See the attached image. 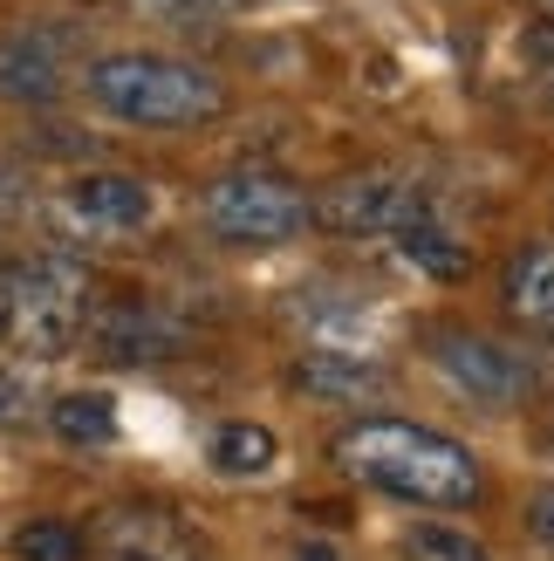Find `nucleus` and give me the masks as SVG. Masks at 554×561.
<instances>
[{
	"label": "nucleus",
	"mask_w": 554,
	"mask_h": 561,
	"mask_svg": "<svg viewBox=\"0 0 554 561\" xmlns=\"http://www.w3.org/2000/svg\"><path fill=\"white\" fill-rule=\"evenodd\" d=\"M336 466L349 480H363L377 493L404 500V507H473L486 493V472L473 459V445H459L452 432L411 425V417H356L336 432Z\"/></svg>",
	"instance_id": "f257e3e1"
},
{
	"label": "nucleus",
	"mask_w": 554,
	"mask_h": 561,
	"mask_svg": "<svg viewBox=\"0 0 554 561\" xmlns=\"http://www.w3.org/2000/svg\"><path fill=\"white\" fill-rule=\"evenodd\" d=\"M82 90L103 117H117L130 130H199L227 117V82L206 62H185V55L164 48H109L82 69Z\"/></svg>",
	"instance_id": "f03ea898"
},
{
	"label": "nucleus",
	"mask_w": 554,
	"mask_h": 561,
	"mask_svg": "<svg viewBox=\"0 0 554 561\" xmlns=\"http://www.w3.org/2000/svg\"><path fill=\"white\" fill-rule=\"evenodd\" d=\"M90 322V267L69 254H42L8 274V343L21 356H69Z\"/></svg>",
	"instance_id": "7ed1b4c3"
},
{
	"label": "nucleus",
	"mask_w": 554,
	"mask_h": 561,
	"mask_svg": "<svg viewBox=\"0 0 554 561\" xmlns=\"http://www.w3.org/2000/svg\"><path fill=\"white\" fill-rule=\"evenodd\" d=\"M199 219L227 247H288V240L309 233V192L281 172L240 164V172H219L199 192Z\"/></svg>",
	"instance_id": "20e7f679"
},
{
	"label": "nucleus",
	"mask_w": 554,
	"mask_h": 561,
	"mask_svg": "<svg viewBox=\"0 0 554 561\" xmlns=\"http://www.w3.org/2000/svg\"><path fill=\"white\" fill-rule=\"evenodd\" d=\"M425 213L431 206H425V192L411 179H397V172H349V179H328L309 199V227L356 240V233H397V227H411V219H425Z\"/></svg>",
	"instance_id": "39448f33"
},
{
	"label": "nucleus",
	"mask_w": 554,
	"mask_h": 561,
	"mask_svg": "<svg viewBox=\"0 0 554 561\" xmlns=\"http://www.w3.org/2000/svg\"><path fill=\"white\" fill-rule=\"evenodd\" d=\"M425 350H431L438 377H446L459 398L520 404L534 390V363L520 356V350H507V343H493V335H480V329H431Z\"/></svg>",
	"instance_id": "423d86ee"
},
{
	"label": "nucleus",
	"mask_w": 554,
	"mask_h": 561,
	"mask_svg": "<svg viewBox=\"0 0 554 561\" xmlns=\"http://www.w3.org/2000/svg\"><path fill=\"white\" fill-rule=\"evenodd\" d=\"M82 335L96 343V356H103V363H164V356H172V350L185 343V329H178L172 316H164L158 301H137V295L90 308Z\"/></svg>",
	"instance_id": "0eeeda50"
},
{
	"label": "nucleus",
	"mask_w": 554,
	"mask_h": 561,
	"mask_svg": "<svg viewBox=\"0 0 554 561\" xmlns=\"http://www.w3.org/2000/svg\"><path fill=\"white\" fill-rule=\"evenodd\" d=\"M62 213L82 233H137L158 219V192L137 172H82L62 192Z\"/></svg>",
	"instance_id": "6e6552de"
},
{
	"label": "nucleus",
	"mask_w": 554,
	"mask_h": 561,
	"mask_svg": "<svg viewBox=\"0 0 554 561\" xmlns=\"http://www.w3.org/2000/svg\"><path fill=\"white\" fill-rule=\"evenodd\" d=\"M62 42L48 27H8L0 35V96L8 103H55L62 96Z\"/></svg>",
	"instance_id": "1a4fd4ad"
},
{
	"label": "nucleus",
	"mask_w": 554,
	"mask_h": 561,
	"mask_svg": "<svg viewBox=\"0 0 554 561\" xmlns=\"http://www.w3.org/2000/svg\"><path fill=\"white\" fill-rule=\"evenodd\" d=\"M295 383L309 398H328V404H363V398H383L391 390V370L377 356H349V350H309L295 363Z\"/></svg>",
	"instance_id": "9d476101"
},
{
	"label": "nucleus",
	"mask_w": 554,
	"mask_h": 561,
	"mask_svg": "<svg viewBox=\"0 0 554 561\" xmlns=\"http://www.w3.org/2000/svg\"><path fill=\"white\" fill-rule=\"evenodd\" d=\"M500 301H507L513 322L554 335V247H547V240L513 247V261H507V274H500Z\"/></svg>",
	"instance_id": "9b49d317"
},
{
	"label": "nucleus",
	"mask_w": 554,
	"mask_h": 561,
	"mask_svg": "<svg viewBox=\"0 0 554 561\" xmlns=\"http://www.w3.org/2000/svg\"><path fill=\"white\" fill-rule=\"evenodd\" d=\"M103 554H109V561H199V548L185 541L178 520L137 514V507L103 520Z\"/></svg>",
	"instance_id": "f8f14e48"
},
{
	"label": "nucleus",
	"mask_w": 554,
	"mask_h": 561,
	"mask_svg": "<svg viewBox=\"0 0 554 561\" xmlns=\"http://www.w3.org/2000/svg\"><path fill=\"white\" fill-rule=\"evenodd\" d=\"M212 472L219 480H267L274 466H281V438L274 425H254V417H233V425L212 432Z\"/></svg>",
	"instance_id": "ddd939ff"
},
{
	"label": "nucleus",
	"mask_w": 554,
	"mask_h": 561,
	"mask_svg": "<svg viewBox=\"0 0 554 561\" xmlns=\"http://www.w3.org/2000/svg\"><path fill=\"white\" fill-rule=\"evenodd\" d=\"M391 240H397V254L418 267V274H431V280H459L465 267H473V247H459V233H446L431 213L411 219V227H397Z\"/></svg>",
	"instance_id": "4468645a"
},
{
	"label": "nucleus",
	"mask_w": 554,
	"mask_h": 561,
	"mask_svg": "<svg viewBox=\"0 0 554 561\" xmlns=\"http://www.w3.org/2000/svg\"><path fill=\"white\" fill-rule=\"evenodd\" d=\"M48 425L62 445H109L117 438V398L109 390H69V398H55Z\"/></svg>",
	"instance_id": "2eb2a0df"
},
{
	"label": "nucleus",
	"mask_w": 554,
	"mask_h": 561,
	"mask_svg": "<svg viewBox=\"0 0 554 561\" xmlns=\"http://www.w3.org/2000/svg\"><path fill=\"white\" fill-rule=\"evenodd\" d=\"M8 548H14V561H82V554H90V535H82L76 520L42 514V520H27Z\"/></svg>",
	"instance_id": "dca6fc26"
},
{
	"label": "nucleus",
	"mask_w": 554,
	"mask_h": 561,
	"mask_svg": "<svg viewBox=\"0 0 554 561\" xmlns=\"http://www.w3.org/2000/svg\"><path fill=\"white\" fill-rule=\"evenodd\" d=\"M397 548H404L411 561H493L486 541H480V535H465V527H452V520H418Z\"/></svg>",
	"instance_id": "f3484780"
},
{
	"label": "nucleus",
	"mask_w": 554,
	"mask_h": 561,
	"mask_svg": "<svg viewBox=\"0 0 554 561\" xmlns=\"http://www.w3.org/2000/svg\"><path fill=\"white\" fill-rule=\"evenodd\" d=\"M130 8L164 21V27H219L233 14V0H130Z\"/></svg>",
	"instance_id": "a211bd4d"
},
{
	"label": "nucleus",
	"mask_w": 554,
	"mask_h": 561,
	"mask_svg": "<svg viewBox=\"0 0 554 561\" xmlns=\"http://www.w3.org/2000/svg\"><path fill=\"white\" fill-rule=\"evenodd\" d=\"M27 411H35V390H27V377L0 370V425H21Z\"/></svg>",
	"instance_id": "6ab92c4d"
},
{
	"label": "nucleus",
	"mask_w": 554,
	"mask_h": 561,
	"mask_svg": "<svg viewBox=\"0 0 554 561\" xmlns=\"http://www.w3.org/2000/svg\"><path fill=\"white\" fill-rule=\"evenodd\" d=\"M520 55H528V69H541L554 82V21H534L528 35H520Z\"/></svg>",
	"instance_id": "aec40b11"
},
{
	"label": "nucleus",
	"mask_w": 554,
	"mask_h": 561,
	"mask_svg": "<svg viewBox=\"0 0 554 561\" xmlns=\"http://www.w3.org/2000/svg\"><path fill=\"white\" fill-rule=\"evenodd\" d=\"M21 213H27V179L14 172V164H0V227H14Z\"/></svg>",
	"instance_id": "412c9836"
},
{
	"label": "nucleus",
	"mask_w": 554,
	"mask_h": 561,
	"mask_svg": "<svg viewBox=\"0 0 554 561\" xmlns=\"http://www.w3.org/2000/svg\"><path fill=\"white\" fill-rule=\"evenodd\" d=\"M528 527H534V541L554 554V486H541V493L528 500Z\"/></svg>",
	"instance_id": "4be33fe9"
},
{
	"label": "nucleus",
	"mask_w": 554,
	"mask_h": 561,
	"mask_svg": "<svg viewBox=\"0 0 554 561\" xmlns=\"http://www.w3.org/2000/svg\"><path fill=\"white\" fill-rule=\"evenodd\" d=\"M295 561H343V554H336V541H322V535H315V541H301V548H295Z\"/></svg>",
	"instance_id": "5701e85b"
},
{
	"label": "nucleus",
	"mask_w": 554,
	"mask_h": 561,
	"mask_svg": "<svg viewBox=\"0 0 554 561\" xmlns=\"http://www.w3.org/2000/svg\"><path fill=\"white\" fill-rule=\"evenodd\" d=\"M0 343H8V274H0Z\"/></svg>",
	"instance_id": "b1692460"
},
{
	"label": "nucleus",
	"mask_w": 554,
	"mask_h": 561,
	"mask_svg": "<svg viewBox=\"0 0 554 561\" xmlns=\"http://www.w3.org/2000/svg\"><path fill=\"white\" fill-rule=\"evenodd\" d=\"M541 8H547V14H554V0H541Z\"/></svg>",
	"instance_id": "393cba45"
}]
</instances>
